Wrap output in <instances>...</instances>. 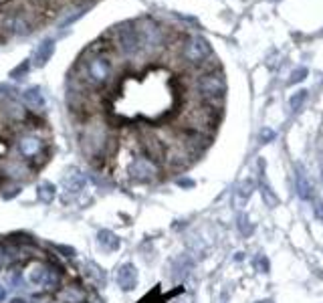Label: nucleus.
Segmentation results:
<instances>
[{"instance_id":"f257e3e1","label":"nucleus","mask_w":323,"mask_h":303,"mask_svg":"<svg viewBox=\"0 0 323 303\" xmlns=\"http://www.w3.org/2000/svg\"><path fill=\"white\" fill-rule=\"evenodd\" d=\"M113 77V59L107 51H93L81 61V79L91 87H103Z\"/></svg>"},{"instance_id":"f03ea898","label":"nucleus","mask_w":323,"mask_h":303,"mask_svg":"<svg viewBox=\"0 0 323 303\" xmlns=\"http://www.w3.org/2000/svg\"><path fill=\"white\" fill-rule=\"evenodd\" d=\"M194 91L206 103L220 101L224 97V93H227V79H224V75L220 71H204L202 75L196 77Z\"/></svg>"},{"instance_id":"7ed1b4c3","label":"nucleus","mask_w":323,"mask_h":303,"mask_svg":"<svg viewBox=\"0 0 323 303\" xmlns=\"http://www.w3.org/2000/svg\"><path fill=\"white\" fill-rule=\"evenodd\" d=\"M115 49L123 57H136L142 53V41L136 22H121L115 26Z\"/></svg>"},{"instance_id":"20e7f679","label":"nucleus","mask_w":323,"mask_h":303,"mask_svg":"<svg viewBox=\"0 0 323 303\" xmlns=\"http://www.w3.org/2000/svg\"><path fill=\"white\" fill-rule=\"evenodd\" d=\"M138 33H140V41H142V51L144 53H156L164 45V31L160 24L152 18H142L140 22H136Z\"/></svg>"},{"instance_id":"39448f33","label":"nucleus","mask_w":323,"mask_h":303,"mask_svg":"<svg viewBox=\"0 0 323 303\" xmlns=\"http://www.w3.org/2000/svg\"><path fill=\"white\" fill-rule=\"evenodd\" d=\"M210 55H212V49L204 37H198V35L188 37L182 45V57L190 65H202Z\"/></svg>"},{"instance_id":"423d86ee","label":"nucleus","mask_w":323,"mask_h":303,"mask_svg":"<svg viewBox=\"0 0 323 303\" xmlns=\"http://www.w3.org/2000/svg\"><path fill=\"white\" fill-rule=\"evenodd\" d=\"M107 144V130L103 124H89L81 136V146L83 152L89 156H99Z\"/></svg>"},{"instance_id":"0eeeda50","label":"nucleus","mask_w":323,"mask_h":303,"mask_svg":"<svg viewBox=\"0 0 323 303\" xmlns=\"http://www.w3.org/2000/svg\"><path fill=\"white\" fill-rule=\"evenodd\" d=\"M216 126V113L212 107L208 105H200L196 109H192L188 113V130L190 132H198V134H204L208 130H212Z\"/></svg>"},{"instance_id":"6e6552de","label":"nucleus","mask_w":323,"mask_h":303,"mask_svg":"<svg viewBox=\"0 0 323 303\" xmlns=\"http://www.w3.org/2000/svg\"><path fill=\"white\" fill-rule=\"evenodd\" d=\"M33 31V24L30 20L22 14V12H12V14H6L2 20H0V33L4 37H24Z\"/></svg>"},{"instance_id":"1a4fd4ad","label":"nucleus","mask_w":323,"mask_h":303,"mask_svg":"<svg viewBox=\"0 0 323 303\" xmlns=\"http://www.w3.org/2000/svg\"><path fill=\"white\" fill-rule=\"evenodd\" d=\"M130 174L134 180H140V182H150L154 178H158L160 170H158V164L148 158V156H138L134 158L132 166H130Z\"/></svg>"},{"instance_id":"9d476101","label":"nucleus","mask_w":323,"mask_h":303,"mask_svg":"<svg viewBox=\"0 0 323 303\" xmlns=\"http://www.w3.org/2000/svg\"><path fill=\"white\" fill-rule=\"evenodd\" d=\"M28 281L37 287H55L59 283V273L55 271V267H51L47 263H39L30 269Z\"/></svg>"},{"instance_id":"9b49d317","label":"nucleus","mask_w":323,"mask_h":303,"mask_svg":"<svg viewBox=\"0 0 323 303\" xmlns=\"http://www.w3.org/2000/svg\"><path fill=\"white\" fill-rule=\"evenodd\" d=\"M16 148H18V154L22 156V158H37L43 148H45V142L39 138V136H35V134H26V136H22L20 140H18V144H16Z\"/></svg>"},{"instance_id":"f8f14e48","label":"nucleus","mask_w":323,"mask_h":303,"mask_svg":"<svg viewBox=\"0 0 323 303\" xmlns=\"http://www.w3.org/2000/svg\"><path fill=\"white\" fill-rule=\"evenodd\" d=\"M117 283H119V287L123 291H132L136 287V283H138V271H136V267L132 263H125V265H121L117 269Z\"/></svg>"},{"instance_id":"ddd939ff","label":"nucleus","mask_w":323,"mask_h":303,"mask_svg":"<svg viewBox=\"0 0 323 303\" xmlns=\"http://www.w3.org/2000/svg\"><path fill=\"white\" fill-rule=\"evenodd\" d=\"M85 182H87L85 174H81L77 168H71V170L63 176V186H65L67 194H79L81 190L85 188Z\"/></svg>"},{"instance_id":"4468645a","label":"nucleus","mask_w":323,"mask_h":303,"mask_svg":"<svg viewBox=\"0 0 323 303\" xmlns=\"http://www.w3.org/2000/svg\"><path fill=\"white\" fill-rule=\"evenodd\" d=\"M53 53H55V41H53V39H45V41H41V45H39V47H37V51H35L33 65H35V67H45V65L51 61Z\"/></svg>"},{"instance_id":"2eb2a0df","label":"nucleus","mask_w":323,"mask_h":303,"mask_svg":"<svg viewBox=\"0 0 323 303\" xmlns=\"http://www.w3.org/2000/svg\"><path fill=\"white\" fill-rule=\"evenodd\" d=\"M22 103L30 109V111H43L45 109V95H43V91L39 89V87H30V89H26L24 93H22Z\"/></svg>"},{"instance_id":"dca6fc26","label":"nucleus","mask_w":323,"mask_h":303,"mask_svg":"<svg viewBox=\"0 0 323 303\" xmlns=\"http://www.w3.org/2000/svg\"><path fill=\"white\" fill-rule=\"evenodd\" d=\"M55 194H57V188H55L51 182H41V184L37 186V198H39L41 202H45V204L53 202Z\"/></svg>"},{"instance_id":"f3484780","label":"nucleus","mask_w":323,"mask_h":303,"mask_svg":"<svg viewBox=\"0 0 323 303\" xmlns=\"http://www.w3.org/2000/svg\"><path fill=\"white\" fill-rule=\"evenodd\" d=\"M99 245L107 251H117L119 249V238L111 232V230H99Z\"/></svg>"},{"instance_id":"a211bd4d","label":"nucleus","mask_w":323,"mask_h":303,"mask_svg":"<svg viewBox=\"0 0 323 303\" xmlns=\"http://www.w3.org/2000/svg\"><path fill=\"white\" fill-rule=\"evenodd\" d=\"M297 186H299V194H301V198H305V200H309V198H313V192H311V184L307 182V178L299 172V178H297Z\"/></svg>"},{"instance_id":"6ab92c4d","label":"nucleus","mask_w":323,"mask_h":303,"mask_svg":"<svg viewBox=\"0 0 323 303\" xmlns=\"http://www.w3.org/2000/svg\"><path fill=\"white\" fill-rule=\"evenodd\" d=\"M85 269H89V271H87V275H89V277H93V279H97V281H101V283L105 281V273H103V269H99L95 263H87V265H85Z\"/></svg>"},{"instance_id":"aec40b11","label":"nucleus","mask_w":323,"mask_h":303,"mask_svg":"<svg viewBox=\"0 0 323 303\" xmlns=\"http://www.w3.org/2000/svg\"><path fill=\"white\" fill-rule=\"evenodd\" d=\"M65 299L69 303H79L81 299H83V291L75 289V287H69V289L65 291Z\"/></svg>"},{"instance_id":"412c9836","label":"nucleus","mask_w":323,"mask_h":303,"mask_svg":"<svg viewBox=\"0 0 323 303\" xmlns=\"http://www.w3.org/2000/svg\"><path fill=\"white\" fill-rule=\"evenodd\" d=\"M305 97H307V91H299V93H295L293 97H291V109L295 111V109H299V105L305 101Z\"/></svg>"},{"instance_id":"4be33fe9","label":"nucleus","mask_w":323,"mask_h":303,"mask_svg":"<svg viewBox=\"0 0 323 303\" xmlns=\"http://www.w3.org/2000/svg\"><path fill=\"white\" fill-rule=\"evenodd\" d=\"M26 73H28V63L24 61L22 65H18V67H16V69L10 73V77H12V79H22V77L26 75Z\"/></svg>"},{"instance_id":"5701e85b","label":"nucleus","mask_w":323,"mask_h":303,"mask_svg":"<svg viewBox=\"0 0 323 303\" xmlns=\"http://www.w3.org/2000/svg\"><path fill=\"white\" fill-rule=\"evenodd\" d=\"M305 75H307V69H305V67H301V69L293 71V75H291V83H297V81L305 79Z\"/></svg>"},{"instance_id":"b1692460","label":"nucleus","mask_w":323,"mask_h":303,"mask_svg":"<svg viewBox=\"0 0 323 303\" xmlns=\"http://www.w3.org/2000/svg\"><path fill=\"white\" fill-rule=\"evenodd\" d=\"M6 297V289H4V285H0V301Z\"/></svg>"},{"instance_id":"393cba45","label":"nucleus","mask_w":323,"mask_h":303,"mask_svg":"<svg viewBox=\"0 0 323 303\" xmlns=\"http://www.w3.org/2000/svg\"><path fill=\"white\" fill-rule=\"evenodd\" d=\"M10 303H26V301H24V299H12Z\"/></svg>"}]
</instances>
